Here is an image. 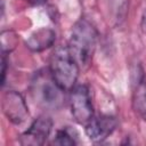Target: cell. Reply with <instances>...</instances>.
<instances>
[{"instance_id":"obj_12","label":"cell","mask_w":146,"mask_h":146,"mask_svg":"<svg viewBox=\"0 0 146 146\" xmlns=\"http://www.w3.org/2000/svg\"><path fill=\"white\" fill-rule=\"evenodd\" d=\"M17 34L11 31V30H7V31H2L1 32V49L2 52L8 54L11 50H14L16 48L17 44Z\"/></svg>"},{"instance_id":"obj_5","label":"cell","mask_w":146,"mask_h":146,"mask_svg":"<svg viewBox=\"0 0 146 146\" xmlns=\"http://www.w3.org/2000/svg\"><path fill=\"white\" fill-rule=\"evenodd\" d=\"M1 107L7 119L14 124H22L30 115L24 97L15 90H8L3 94Z\"/></svg>"},{"instance_id":"obj_13","label":"cell","mask_w":146,"mask_h":146,"mask_svg":"<svg viewBox=\"0 0 146 146\" xmlns=\"http://www.w3.org/2000/svg\"><path fill=\"white\" fill-rule=\"evenodd\" d=\"M7 54L2 52V59H1V86H5L6 81V73H7Z\"/></svg>"},{"instance_id":"obj_10","label":"cell","mask_w":146,"mask_h":146,"mask_svg":"<svg viewBox=\"0 0 146 146\" xmlns=\"http://www.w3.org/2000/svg\"><path fill=\"white\" fill-rule=\"evenodd\" d=\"M110 2V9L112 19L115 24H121L127 15V8H128V0H108Z\"/></svg>"},{"instance_id":"obj_6","label":"cell","mask_w":146,"mask_h":146,"mask_svg":"<svg viewBox=\"0 0 146 146\" xmlns=\"http://www.w3.org/2000/svg\"><path fill=\"white\" fill-rule=\"evenodd\" d=\"M51 128H52L51 119L48 116H40L32 122V124L25 132L22 133L19 138V143L25 146L43 145L51 132Z\"/></svg>"},{"instance_id":"obj_2","label":"cell","mask_w":146,"mask_h":146,"mask_svg":"<svg viewBox=\"0 0 146 146\" xmlns=\"http://www.w3.org/2000/svg\"><path fill=\"white\" fill-rule=\"evenodd\" d=\"M98 39L96 27L86 18H81L72 27L68 48L79 64L87 65L95 51Z\"/></svg>"},{"instance_id":"obj_14","label":"cell","mask_w":146,"mask_h":146,"mask_svg":"<svg viewBox=\"0 0 146 146\" xmlns=\"http://www.w3.org/2000/svg\"><path fill=\"white\" fill-rule=\"evenodd\" d=\"M140 27H141V31H143L144 33H146V9L144 10V13H143V15H141Z\"/></svg>"},{"instance_id":"obj_15","label":"cell","mask_w":146,"mask_h":146,"mask_svg":"<svg viewBox=\"0 0 146 146\" xmlns=\"http://www.w3.org/2000/svg\"><path fill=\"white\" fill-rule=\"evenodd\" d=\"M26 2H29L30 5H34V6H39L46 2V0H25Z\"/></svg>"},{"instance_id":"obj_1","label":"cell","mask_w":146,"mask_h":146,"mask_svg":"<svg viewBox=\"0 0 146 146\" xmlns=\"http://www.w3.org/2000/svg\"><path fill=\"white\" fill-rule=\"evenodd\" d=\"M49 72L55 83L65 92L71 91L79 76V63L72 55L68 46H60L54 51Z\"/></svg>"},{"instance_id":"obj_8","label":"cell","mask_w":146,"mask_h":146,"mask_svg":"<svg viewBox=\"0 0 146 146\" xmlns=\"http://www.w3.org/2000/svg\"><path fill=\"white\" fill-rule=\"evenodd\" d=\"M132 81V107L135 112L146 121V79L140 65L131 71Z\"/></svg>"},{"instance_id":"obj_3","label":"cell","mask_w":146,"mask_h":146,"mask_svg":"<svg viewBox=\"0 0 146 146\" xmlns=\"http://www.w3.org/2000/svg\"><path fill=\"white\" fill-rule=\"evenodd\" d=\"M70 107L74 121L86 125L94 117V107L90 91L86 84H78L71 90Z\"/></svg>"},{"instance_id":"obj_4","label":"cell","mask_w":146,"mask_h":146,"mask_svg":"<svg viewBox=\"0 0 146 146\" xmlns=\"http://www.w3.org/2000/svg\"><path fill=\"white\" fill-rule=\"evenodd\" d=\"M63 90L55 83L54 79L48 73V76L40 73L33 82V94L35 99L46 107H58L62 103Z\"/></svg>"},{"instance_id":"obj_7","label":"cell","mask_w":146,"mask_h":146,"mask_svg":"<svg viewBox=\"0 0 146 146\" xmlns=\"http://www.w3.org/2000/svg\"><path fill=\"white\" fill-rule=\"evenodd\" d=\"M117 125V121L112 115L94 116L84 127L86 135L94 143H102L108 138Z\"/></svg>"},{"instance_id":"obj_9","label":"cell","mask_w":146,"mask_h":146,"mask_svg":"<svg viewBox=\"0 0 146 146\" xmlns=\"http://www.w3.org/2000/svg\"><path fill=\"white\" fill-rule=\"evenodd\" d=\"M56 40V33L52 29L41 27L34 31L25 41V46L33 52H40L50 48Z\"/></svg>"},{"instance_id":"obj_11","label":"cell","mask_w":146,"mask_h":146,"mask_svg":"<svg viewBox=\"0 0 146 146\" xmlns=\"http://www.w3.org/2000/svg\"><path fill=\"white\" fill-rule=\"evenodd\" d=\"M76 143H78L76 141V132L74 130L70 129L68 127L58 130L52 140V144L60 145V146H72V145H75Z\"/></svg>"}]
</instances>
